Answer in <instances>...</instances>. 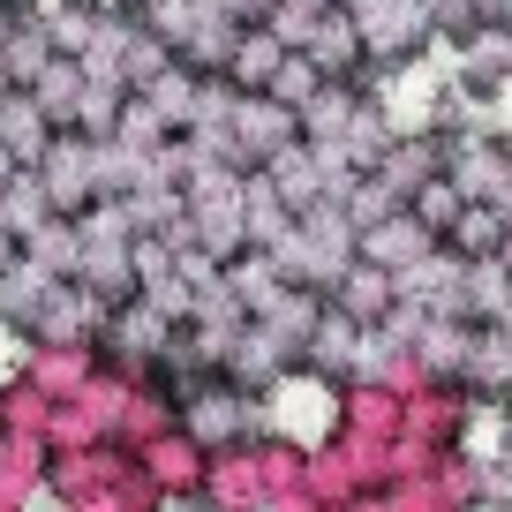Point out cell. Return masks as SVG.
Listing matches in <instances>:
<instances>
[{"label": "cell", "instance_id": "obj_1", "mask_svg": "<svg viewBox=\"0 0 512 512\" xmlns=\"http://www.w3.org/2000/svg\"><path fill=\"white\" fill-rule=\"evenodd\" d=\"M0 144L16 151V166L46 159V106L38 98H0Z\"/></svg>", "mask_w": 512, "mask_h": 512}, {"label": "cell", "instance_id": "obj_2", "mask_svg": "<svg viewBox=\"0 0 512 512\" xmlns=\"http://www.w3.org/2000/svg\"><path fill=\"white\" fill-rule=\"evenodd\" d=\"M0 61H8V83H16V91H31V83L46 76L53 46H46V31H8L0 38Z\"/></svg>", "mask_w": 512, "mask_h": 512}, {"label": "cell", "instance_id": "obj_3", "mask_svg": "<svg viewBox=\"0 0 512 512\" xmlns=\"http://www.w3.org/2000/svg\"><path fill=\"white\" fill-rule=\"evenodd\" d=\"M226 61H234L241 83H272V68L287 61V38H279V31H249V38H234V53H226Z\"/></svg>", "mask_w": 512, "mask_h": 512}, {"label": "cell", "instance_id": "obj_5", "mask_svg": "<svg viewBox=\"0 0 512 512\" xmlns=\"http://www.w3.org/2000/svg\"><path fill=\"white\" fill-rule=\"evenodd\" d=\"M8 249H16V234H8V226H0V264H8Z\"/></svg>", "mask_w": 512, "mask_h": 512}, {"label": "cell", "instance_id": "obj_4", "mask_svg": "<svg viewBox=\"0 0 512 512\" xmlns=\"http://www.w3.org/2000/svg\"><path fill=\"white\" fill-rule=\"evenodd\" d=\"M384 272H347V287H339V302H354V317H377L384 309Z\"/></svg>", "mask_w": 512, "mask_h": 512}]
</instances>
